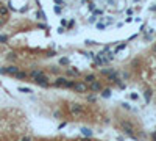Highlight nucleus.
Masks as SVG:
<instances>
[{
	"mask_svg": "<svg viewBox=\"0 0 156 141\" xmlns=\"http://www.w3.org/2000/svg\"><path fill=\"white\" fill-rule=\"evenodd\" d=\"M120 127L123 129V132H125V133L128 135V136H130V138H133V139H136V141H139L141 138L139 136H136L134 135V126L131 124V122H128V121H120Z\"/></svg>",
	"mask_w": 156,
	"mask_h": 141,
	"instance_id": "f257e3e1",
	"label": "nucleus"
},
{
	"mask_svg": "<svg viewBox=\"0 0 156 141\" xmlns=\"http://www.w3.org/2000/svg\"><path fill=\"white\" fill-rule=\"evenodd\" d=\"M69 111L72 113L73 116H83V113H84V108L83 105H80V103H70L69 105Z\"/></svg>",
	"mask_w": 156,
	"mask_h": 141,
	"instance_id": "f03ea898",
	"label": "nucleus"
},
{
	"mask_svg": "<svg viewBox=\"0 0 156 141\" xmlns=\"http://www.w3.org/2000/svg\"><path fill=\"white\" fill-rule=\"evenodd\" d=\"M33 82H34L36 85H39V86H44V88H47V86H49V77H47L45 74L39 75V77H36Z\"/></svg>",
	"mask_w": 156,
	"mask_h": 141,
	"instance_id": "7ed1b4c3",
	"label": "nucleus"
},
{
	"mask_svg": "<svg viewBox=\"0 0 156 141\" xmlns=\"http://www.w3.org/2000/svg\"><path fill=\"white\" fill-rule=\"evenodd\" d=\"M73 89H75L77 92H86V91L89 89V86H87L86 83H83V82H78V83H75Z\"/></svg>",
	"mask_w": 156,
	"mask_h": 141,
	"instance_id": "20e7f679",
	"label": "nucleus"
},
{
	"mask_svg": "<svg viewBox=\"0 0 156 141\" xmlns=\"http://www.w3.org/2000/svg\"><path fill=\"white\" fill-rule=\"evenodd\" d=\"M89 89L91 91H94V92H98V91H102L103 89V86H102V83H100V82H91L89 83Z\"/></svg>",
	"mask_w": 156,
	"mask_h": 141,
	"instance_id": "39448f33",
	"label": "nucleus"
},
{
	"mask_svg": "<svg viewBox=\"0 0 156 141\" xmlns=\"http://www.w3.org/2000/svg\"><path fill=\"white\" fill-rule=\"evenodd\" d=\"M8 14H10V9H8V6H5V5H2L0 6V17H8Z\"/></svg>",
	"mask_w": 156,
	"mask_h": 141,
	"instance_id": "423d86ee",
	"label": "nucleus"
},
{
	"mask_svg": "<svg viewBox=\"0 0 156 141\" xmlns=\"http://www.w3.org/2000/svg\"><path fill=\"white\" fill-rule=\"evenodd\" d=\"M66 82H67V79H64V77H58L56 80H55V86H62L64 88V85H66Z\"/></svg>",
	"mask_w": 156,
	"mask_h": 141,
	"instance_id": "0eeeda50",
	"label": "nucleus"
},
{
	"mask_svg": "<svg viewBox=\"0 0 156 141\" xmlns=\"http://www.w3.org/2000/svg\"><path fill=\"white\" fill-rule=\"evenodd\" d=\"M17 71H19V68H16V66H8V68H6V74L8 75H13V77H14V74Z\"/></svg>",
	"mask_w": 156,
	"mask_h": 141,
	"instance_id": "6e6552de",
	"label": "nucleus"
},
{
	"mask_svg": "<svg viewBox=\"0 0 156 141\" xmlns=\"http://www.w3.org/2000/svg\"><path fill=\"white\" fill-rule=\"evenodd\" d=\"M81 132V135H83V136H92V130H91V129H87V127H83V129H81L80 130Z\"/></svg>",
	"mask_w": 156,
	"mask_h": 141,
	"instance_id": "1a4fd4ad",
	"label": "nucleus"
},
{
	"mask_svg": "<svg viewBox=\"0 0 156 141\" xmlns=\"http://www.w3.org/2000/svg\"><path fill=\"white\" fill-rule=\"evenodd\" d=\"M144 99H145V103H150V100H151V89H145Z\"/></svg>",
	"mask_w": 156,
	"mask_h": 141,
	"instance_id": "9d476101",
	"label": "nucleus"
},
{
	"mask_svg": "<svg viewBox=\"0 0 156 141\" xmlns=\"http://www.w3.org/2000/svg\"><path fill=\"white\" fill-rule=\"evenodd\" d=\"M14 79H17V80H24V79H27V74L22 72V71H17V72L14 74Z\"/></svg>",
	"mask_w": 156,
	"mask_h": 141,
	"instance_id": "9b49d317",
	"label": "nucleus"
},
{
	"mask_svg": "<svg viewBox=\"0 0 156 141\" xmlns=\"http://www.w3.org/2000/svg\"><path fill=\"white\" fill-rule=\"evenodd\" d=\"M42 74H44L42 71H39V69H34V71H31V72H30V77L34 80L36 77H39V75H42Z\"/></svg>",
	"mask_w": 156,
	"mask_h": 141,
	"instance_id": "f8f14e48",
	"label": "nucleus"
},
{
	"mask_svg": "<svg viewBox=\"0 0 156 141\" xmlns=\"http://www.w3.org/2000/svg\"><path fill=\"white\" fill-rule=\"evenodd\" d=\"M111 89L109 88H106V89H102V97H105V99H108V97H111Z\"/></svg>",
	"mask_w": 156,
	"mask_h": 141,
	"instance_id": "ddd939ff",
	"label": "nucleus"
},
{
	"mask_svg": "<svg viewBox=\"0 0 156 141\" xmlns=\"http://www.w3.org/2000/svg\"><path fill=\"white\" fill-rule=\"evenodd\" d=\"M6 60H10V61H16V60H17V55H16L14 52H11V53H8V55H6Z\"/></svg>",
	"mask_w": 156,
	"mask_h": 141,
	"instance_id": "4468645a",
	"label": "nucleus"
},
{
	"mask_svg": "<svg viewBox=\"0 0 156 141\" xmlns=\"http://www.w3.org/2000/svg\"><path fill=\"white\" fill-rule=\"evenodd\" d=\"M59 64H61V66H67V64H69V58H66V56L59 58Z\"/></svg>",
	"mask_w": 156,
	"mask_h": 141,
	"instance_id": "2eb2a0df",
	"label": "nucleus"
},
{
	"mask_svg": "<svg viewBox=\"0 0 156 141\" xmlns=\"http://www.w3.org/2000/svg\"><path fill=\"white\" fill-rule=\"evenodd\" d=\"M84 80H86L87 83H91V82H94V80H95V75H92V74H89V75H86V77H84Z\"/></svg>",
	"mask_w": 156,
	"mask_h": 141,
	"instance_id": "dca6fc26",
	"label": "nucleus"
},
{
	"mask_svg": "<svg viewBox=\"0 0 156 141\" xmlns=\"http://www.w3.org/2000/svg\"><path fill=\"white\" fill-rule=\"evenodd\" d=\"M19 91H20V92H25V94H30V92H33L30 88H24V86H19Z\"/></svg>",
	"mask_w": 156,
	"mask_h": 141,
	"instance_id": "f3484780",
	"label": "nucleus"
},
{
	"mask_svg": "<svg viewBox=\"0 0 156 141\" xmlns=\"http://www.w3.org/2000/svg\"><path fill=\"white\" fill-rule=\"evenodd\" d=\"M125 47H126V42H123V44H120V45H117V49L114 50V53H119L122 49H125Z\"/></svg>",
	"mask_w": 156,
	"mask_h": 141,
	"instance_id": "a211bd4d",
	"label": "nucleus"
},
{
	"mask_svg": "<svg viewBox=\"0 0 156 141\" xmlns=\"http://www.w3.org/2000/svg\"><path fill=\"white\" fill-rule=\"evenodd\" d=\"M0 42H2V44L8 42V35H0Z\"/></svg>",
	"mask_w": 156,
	"mask_h": 141,
	"instance_id": "6ab92c4d",
	"label": "nucleus"
},
{
	"mask_svg": "<svg viewBox=\"0 0 156 141\" xmlns=\"http://www.w3.org/2000/svg\"><path fill=\"white\" fill-rule=\"evenodd\" d=\"M36 16H38V19H47V16H45L42 11H38V13H36Z\"/></svg>",
	"mask_w": 156,
	"mask_h": 141,
	"instance_id": "aec40b11",
	"label": "nucleus"
},
{
	"mask_svg": "<svg viewBox=\"0 0 156 141\" xmlns=\"http://www.w3.org/2000/svg\"><path fill=\"white\" fill-rule=\"evenodd\" d=\"M120 105H122V108H125V110H131V107H130V103H126V102H122Z\"/></svg>",
	"mask_w": 156,
	"mask_h": 141,
	"instance_id": "412c9836",
	"label": "nucleus"
},
{
	"mask_svg": "<svg viewBox=\"0 0 156 141\" xmlns=\"http://www.w3.org/2000/svg\"><path fill=\"white\" fill-rule=\"evenodd\" d=\"M95 27H97V28H98V30H103V28H105V27H106V24H102V22H98V24H97V25H95Z\"/></svg>",
	"mask_w": 156,
	"mask_h": 141,
	"instance_id": "4be33fe9",
	"label": "nucleus"
},
{
	"mask_svg": "<svg viewBox=\"0 0 156 141\" xmlns=\"http://www.w3.org/2000/svg\"><path fill=\"white\" fill-rule=\"evenodd\" d=\"M111 24H114V19L113 17H108L106 19V25H111Z\"/></svg>",
	"mask_w": 156,
	"mask_h": 141,
	"instance_id": "5701e85b",
	"label": "nucleus"
},
{
	"mask_svg": "<svg viewBox=\"0 0 156 141\" xmlns=\"http://www.w3.org/2000/svg\"><path fill=\"white\" fill-rule=\"evenodd\" d=\"M87 100L94 103V102H97V97H95V96H89V97H87Z\"/></svg>",
	"mask_w": 156,
	"mask_h": 141,
	"instance_id": "b1692460",
	"label": "nucleus"
},
{
	"mask_svg": "<svg viewBox=\"0 0 156 141\" xmlns=\"http://www.w3.org/2000/svg\"><path fill=\"white\" fill-rule=\"evenodd\" d=\"M130 97H131L133 100H137V99H139V96H137L136 92H131V96H130Z\"/></svg>",
	"mask_w": 156,
	"mask_h": 141,
	"instance_id": "393cba45",
	"label": "nucleus"
},
{
	"mask_svg": "<svg viewBox=\"0 0 156 141\" xmlns=\"http://www.w3.org/2000/svg\"><path fill=\"white\" fill-rule=\"evenodd\" d=\"M53 116L59 119V118H61V111H55V113H53Z\"/></svg>",
	"mask_w": 156,
	"mask_h": 141,
	"instance_id": "a878e982",
	"label": "nucleus"
},
{
	"mask_svg": "<svg viewBox=\"0 0 156 141\" xmlns=\"http://www.w3.org/2000/svg\"><path fill=\"white\" fill-rule=\"evenodd\" d=\"M55 13L59 14V13H61V6H55Z\"/></svg>",
	"mask_w": 156,
	"mask_h": 141,
	"instance_id": "bb28decb",
	"label": "nucleus"
},
{
	"mask_svg": "<svg viewBox=\"0 0 156 141\" xmlns=\"http://www.w3.org/2000/svg\"><path fill=\"white\" fill-rule=\"evenodd\" d=\"M52 72H55V74H58V72H59V68H52Z\"/></svg>",
	"mask_w": 156,
	"mask_h": 141,
	"instance_id": "cd10ccee",
	"label": "nucleus"
},
{
	"mask_svg": "<svg viewBox=\"0 0 156 141\" xmlns=\"http://www.w3.org/2000/svg\"><path fill=\"white\" fill-rule=\"evenodd\" d=\"M20 141H31V138H30V136H24Z\"/></svg>",
	"mask_w": 156,
	"mask_h": 141,
	"instance_id": "c85d7f7f",
	"label": "nucleus"
},
{
	"mask_svg": "<svg viewBox=\"0 0 156 141\" xmlns=\"http://www.w3.org/2000/svg\"><path fill=\"white\" fill-rule=\"evenodd\" d=\"M66 126H67V122H62V124H59V127H58V129H64Z\"/></svg>",
	"mask_w": 156,
	"mask_h": 141,
	"instance_id": "c756f323",
	"label": "nucleus"
},
{
	"mask_svg": "<svg viewBox=\"0 0 156 141\" xmlns=\"http://www.w3.org/2000/svg\"><path fill=\"white\" fill-rule=\"evenodd\" d=\"M151 139L156 141V132H153V133H151Z\"/></svg>",
	"mask_w": 156,
	"mask_h": 141,
	"instance_id": "7c9ffc66",
	"label": "nucleus"
},
{
	"mask_svg": "<svg viewBox=\"0 0 156 141\" xmlns=\"http://www.w3.org/2000/svg\"><path fill=\"white\" fill-rule=\"evenodd\" d=\"M58 33H64V27H59V28H58Z\"/></svg>",
	"mask_w": 156,
	"mask_h": 141,
	"instance_id": "2f4dec72",
	"label": "nucleus"
},
{
	"mask_svg": "<svg viewBox=\"0 0 156 141\" xmlns=\"http://www.w3.org/2000/svg\"><path fill=\"white\" fill-rule=\"evenodd\" d=\"M3 24H5V19H0V28L3 27Z\"/></svg>",
	"mask_w": 156,
	"mask_h": 141,
	"instance_id": "473e14b6",
	"label": "nucleus"
},
{
	"mask_svg": "<svg viewBox=\"0 0 156 141\" xmlns=\"http://www.w3.org/2000/svg\"><path fill=\"white\" fill-rule=\"evenodd\" d=\"M81 141H91V139H89V136H86V138H83Z\"/></svg>",
	"mask_w": 156,
	"mask_h": 141,
	"instance_id": "72a5a7b5",
	"label": "nucleus"
},
{
	"mask_svg": "<svg viewBox=\"0 0 156 141\" xmlns=\"http://www.w3.org/2000/svg\"><path fill=\"white\" fill-rule=\"evenodd\" d=\"M153 50H154V52H156V44H154V45H153Z\"/></svg>",
	"mask_w": 156,
	"mask_h": 141,
	"instance_id": "f704fd0d",
	"label": "nucleus"
},
{
	"mask_svg": "<svg viewBox=\"0 0 156 141\" xmlns=\"http://www.w3.org/2000/svg\"><path fill=\"white\" fill-rule=\"evenodd\" d=\"M2 5H3V3H2V2H0V6H2Z\"/></svg>",
	"mask_w": 156,
	"mask_h": 141,
	"instance_id": "c9c22d12",
	"label": "nucleus"
}]
</instances>
